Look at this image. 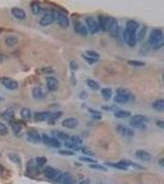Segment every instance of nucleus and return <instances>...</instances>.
<instances>
[{
	"label": "nucleus",
	"instance_id": "nucleus-10",
	"mask_svg": "<svg viewBox=\"0 0 164 184\" xmlns=\"http://www.w3.org/2000/svg\"><path fill=\"white\" fill-rule=\"evenodd\" d=\"M116 131L121 136L124 138H132L135 134V132L133 129L122 124L117 125Z\"/></svg>",
	"mask_w": 164,
	"mask_h": 184
},
{
	"label": "nucleus",
	"instance_id": "nucleus-48",
	"mask_svg": "<svg viewBox=\"0 0 164 184\" xmlns=\"http://www.w3.org/2000/svg\"><path fill=\"white\" fill-rule=\"evenodd\" d=\"M42 72L44 74H52L54 72V70L51 67H44L42 68Z\"/></svg>",
	"mask_w": 164,
	"mask_h": 184
},
{
	"label": "nucleus",
	"instance_id": "nucleus-9",
	"mask_svg": "<svg viewBox=\"0 0 164 184\" xmlns=\"http://www.w3.org/2000/svg\"><path fill=\"white\" fill-rule=\"evenodd\" d=\"M73 29L75 32L81 36L86 37L88 35L89 31L87 27L80 20H76L74 21Z\"/></svg>",
	"mask_w": 164,
	"mask_h": 184
},
{
	"label": "nucleus",
	"instance_id": "nucleus-23",
	"mask_svg": "<svg viewBox=\"0 0 164 184\" xmlns=\"http://www.w3.org/2000/svg\"><path fill=\"white\" fill-rule=\"evenodd\" d=\"M19 43V39L14 35L8 36L5 39V44L8 47H14Z\"/></svg>",
	"mask_w": 164,
	"mask_h": 184
},
{
	"label": "nucleus",
	"instance_id": "nucleus-54",
	"mask_svg": "<svg viewBox=\"0 0 164 184\" xmlns=\"http://www.w3.org/2000/svg\"><path fill=\"white\" fill-rule=\"evenodd\" d=\"M102 109H105V110H110L112 109L111 107L108 106H103V107H102Z\"/></svg>",
	"mask_w": 164,
	"mask_h": 184
},
{
	"label": "nucleus",
	"instance_id": "nucleus-18",
	"mask_svg": "<svg viewBox=\"0 0 164 184\" xmlns=\"http://www.w3.org/2000/svg\"><path fill=\"white\" fill-rule=\"evenodd\" d=\"M136 157L143 162H149L152 158V156L149 152L142 149H138L135 152Z\"/></svg>",
	"mask_w": 164,
	"mask_h": 184
},
{
	"label": "nucleus",
	"instance_id": "nucleus-40",
	"mask_svg": "<svg viewBox=\"0 0 164 184\" xmlns=\"http://www.w3.org/2000/svg\"><path fill=\"white\" fill-rule=\"evenodd\" d=\"M89 167L94 169H97V170H100V171H106L107 169L104 166H103L101 164H98V163H92L91 164L89 165Z\"/></svg>",
	"mask_w": 164,
	"mask_h": 184
},
{
	"label": "nucleus",
	"instance_id": "nucleus-4",
	"mask_svg": "<svg viewBox=\"0 0 164 184\" xmlns=\"http://www.w3.org/2000/svg\"><path fill=\"white\" fill-rule=\"evenodd\" d=\"M116 95L114 97V101L121 104H125L128 103L133 96L130 91L125 88H120L117 89Z\"/></svg>",
	"mask_w": 164,
	"mask_h": 184
},
{
	"label": "nucleus",
	"instance_id": "nucleus-3",
	"mask_svg": "<svg viewBox=\"0 0 164 184\" xmlns=\"http://www.w3.org/2000/svg\"><path fill=\"white\" fill-rule=\"evenodd\" d=\"M148 120L146 116L141 114H136L130 118V124L132 127L136 129L144 130L147 128L146 123L148 122Z\"/></svg>",
	"mask_w": 164,
	"mask_h": 184
},
{
	"label": "nucleus",
	"instance_id": "nucleus-28",
	"mask_svg": "<svg viewBox=\"0 0 164 184\" xmlns=\"http://www.w3.org/2000/svg\"><path fill=\"white\" fill-rule=\"evenodd\" d=\"M30 8H31L32 12L34 15L39 14L42 11V8L40 5V3L38 1H32L30 4Z\"/></svg>",
	"mask_w": 164,
	"mask_h": 184
},
{
	"label": "nucleus",
	"instance_id": "nucleus-51",
	"mask_svg": "<svg viewBox=\"0 0 164 184\" xmlns=\"http://www.w3.org/2000/svg\"><path fill=\"white\" fill-rule=\"evenodd\" d=\"M92 117L94 120H100L101 119V115H92Z\"/></svg>",
	"mask_w": 164,
	"mask_h": 184
},
{
	"label": "nucleus",
	"instance_id": "nucleus-6",
	"mask_svg": "<svg viewBox=\"0 0 164 184\" xmlns=\"http://www.w3.org/2000/svg\"><path fill=\"white\" fill-rule=\"evenodd\" d=\"M123 38L126 44L130 47H134L137 43V33L129 32L125 29L123 32Z\"/></svg>",
	"mask_w": 164,
	"mask_h": 184
},
{
	"label": "nucleus",
	"instance_id": "nucleus-35",
	"mask_svg": "<svg viewBox=\"0 0 164 184\" xmlns=\"http://www.w3.org/2000/svg\"><path fill=\"white\" fill-rule=\"evenodd\" d=\"M147 33V27H143L139 32H138V34L137 35V41H141L146 34Z\"/></svg>",
	"mask_w": 164,
	"mask_h": 184
},
{
	"label": "nucleus",
	"instance_id": "nucleus-52",
	"mask_svg": "<svg viewBox=\"0 0 164 184\" xmlns=\"http://www.w3.org/2000/svg\"><path fill=\"white\" fill-rule=\"evenodd\" d=\"M158 163H159V164L160 166L163 167L164 166V159H163V158H161L160 159H159V161H158Z\"/></svg>",
	"mask_w": 164,
	"mask_h": 184
},
{
	"label": "nucleus",
	"instance_id": "nucleus-13",
	"mask_svg": "<svg viewBox=\"0 0 164 184\" xmlns=\"http://www.w3.org/2000/svg\"><path fill=\"white\" fill-rule=\"evenodd\" d=\"M46 84L48 90L52 91H56L59 88L58 80L52 76L46 78Z\"/></svg>",
	"mask_w": 164,
	"mask_h": 184
},
{
	"label": "nucleus",
	"instance_id": "nucleus-25",
	"mask_svg": "<svg viewBox=\"0 0 164 184\" xmlns=\"http://www.w3.org/2000/svg\"><path fill=\"white\" fill-rule=\"evenodd\" d=\"M2 117L5 120L11 122L12 121L14 120L15 117L14 110L12 108H9L6 109L2 114Z\"/></svg>",
	"mask_w": 164,
	"mask_h": 184
},
{
	"label": "nucleus",
	"instance_id": "nucleus-50",
	"mask_svg": "<svg viewBox=\"0 0 164 184\" xmlns=\"http://www.w3.org/2000/svg\"><path fill=\"white\" fill-rule=\"evenodd\" d=\"M156 124L158 127H159L160 128L162 129V130L164 129V121L163 120H158L156 121Z\"/></svg>",
	"mask_w": 164,
	"mask_h": 184
},
{
	"label": "nucleus",
	"instance_id": "nucleus-2",
	"mask_svg": "<svg viewBox=\"0 0 164 184\" xmlns=\"http://www.w3.org/2000/svg\"><path fill=\"white\" fill-rule=\"evenodd\" d=\"M148 43L154 50L160 49L164 44V38L162 30L159 28H156L152 31L149 36Z\"/></svg>",
	"mask_w": 164,
	"mask_h": 184
},
{
	"label": "nucleus",
	"instance_id": "nucleus-1",
	"mask_svg": "<svg viewBox=\"0 0 164 184\" xmlns=\"http://www.w3.org/2000/svg\"><path fill=\"white\" fill-rule=\"evenodd\" d=\"M99 25L100 29L103 32H108L113 38H118L119 36L120 28L118 20L113 17L99 15Z\"/></svg>",
	"mask_w": 164,
	"mask_h": 184
},
{
	"label": "nucleus",
	"instance_id": "nucleus-5",
	"mask_svg": "<svg viewBox=\"0 0 164 184\" xmlns=\"http://www.w3.org/2000/svg\"><path fill=\"white\" fill-rule=\"evenodd\" d=\"M55 20L56 17H55L53 8L49 9L47 10L45 14L40 19L39 25L42 27H47L50 25Z\"/></svg>",
	"mask_w": 164,
	"mask_h": 184
},
{
	"label": "nucleus",
	"instance_id": "nucleus-24",
	"mask_svg": "<svg viewBox=\"0 0 164 184\" xmlns=\"http://www.w3.org/2000/svg\"><path fill=\"white\" fill-rule=\"evenodd\" d=\"M52 133L53 134V136H54V138H56L58 139L67 141V140H69L70 138V136L68 134L61 131H59V130H53Z\"/></svg>",
	"mask_w": 164,
	"mask_h": 184
},
{
	"label": "nucleus",
	"instance_id": "nucleus-33",
	"mask_svg": "<svg viewBox=\"0 0 164 184\" xmlns=\"http://www.w3.org/2000/svg\"><path fill=\"white\" fill-rule=\"evenodd\" d=\"M127 64L133 67H143L146 65L144 61L138 60H129L127 61Z\"/></svg>",
	"mask_w": 164,
	"mask_h": 184
},
{
	"label": "nucleus",
	"instance_id": "nucleus-26",
	"mask_svg": "<svg viewBox=\"0 0 164 184\" xmlns=\"http://www.w3.org/2000/svg\"><path fill=\"white\" fill-rule=\"evenodd\" d=\"M152 107L159 112H163L164 110V100L162 98L155 100L152 104Z\"/></svg>",
	"mask_w": 164,
	"mask_h": 184
},
{
	"label": "nucleus",
	"instance_id": "nucleus-32",
	"mask_svg": "<svg viewBox=\"0 0 164 184\" xmlns=\"http://www.w3.org/2000/svg\"><path fill=\"white\" fill-rule=\"evenodd\" d=\"M65 146L66 147H67L68 149L75 150V151H79L80 150H81L82 149V147L80 145H77L76 144H75L71 142L70 140L66 141V143H65Z\"/></svg>",
	"mask_w": 164,
	"mask_h": 184
},
{
	"label": "nucleus",
	"instance_id": "nucleus-30",
	"mask_svg": "<svg viewBox=\"0 0 164 184\" xmlns=\"http://www.w3.org/2000/svg\"><path fill=\"white\" fill-rule=\"evenodd\" d=\"M101 94L103 99L109 100L113 96V90L110 88H103L101 90Z\"/></svg>",
	"mask_w": 164,
	"mask_h": 184
},
{
	"label": "nucleus",
	"instance_id": "nucleus-34",
	"mask_svg": "<svg viewBox=\"0 0 164 184\" xmlns=\"http://www.w3.org/2000/svg\"><path fill=\"white\" fill-rule=\"evenodd\" d=\"M63 114V112L62 111H57L54 112H51L49 117L47 119L49 121V123L52 124V123L54 122L57 119H58L60 117H61Z\"/></svg>",
	"mask_w": 164,
	"mask_h": 184
},
{
	"label": "nucleus",
	"instance_id": "nucleus-47",
	"mask_svg": "<svg viewBox=\"0 0 164 184\" xmlns=\"http://www.w3.org/2000/svg\"><path fill=\"white\" fill-rule=\"evenodd\" d=\"M80 159L82 162H86V163H95L97 162L96 160L95 159L91 158L90 157H80Z\"/></svg>",
	"mask_w": 164,
	"mask_h": 184
},
{
	"label": "nucleus",
	"instance_id": "nucleus-20",
	"mask_svg": "<svg viewBox=\"0 0 164 184\" xmlns=\"http://www.w3.org/2000/svg\"><path fill=\"white\" fill-rule=\"evenodd\" d=\"M139 27V24L137 21L135 20L130 19L127 21L126 27L125 29L129 31V32L137 33V31Z\"/></svg>",
	"mask_w": 164,
	"mask_h": 184
},
{
	"label": "nucleus",
	"instance_id": "nucleus-41",
	"mask_svg": "<svg viewBox=\"0 0 164 184\" xmlns=\"http://www.w3.org/2000/svg\"><path fill=\"white\" fill-rule=\"evenodd\" d=\"M8 157L11 162H13L14 163H19L20 162V158L16 155L15 154H13V153H9L8 155Z\"/></svg>",
	"mask_w": 164,
	"mask_h": 184
},
{
	"label": "nucleus",
	"instance_id": "nucleus-21",
	"mask_svg": "<svg viewBox=\"0 0 164 184\" xmlns=\"http://www.w3.org/2000/svg\"><path fill=\"white\" fill-rule=\"evenodd\" d=\"M32 96L35 100H42L46 97L43 90L39 87H35L33 88Z\"/></svg>",
	"mask_w": 164,
	"mask_h": 184
},
{
	"label": "nucleus",
	"instance_id": "nucleus-55",
	"mask_svg": "<svg viewBox=\"0 0 164 184\" xmlns=\"http://www.w3.org/2000/svg\"><path fill=\"white\" fill-rule=\"evenodd\" d=\"M2 171H3V168L1 166V164H0V173H1Z\"/></svg>",
	"mask_w": 164,
	"mask_h": 184
},
{
	"label": "nucleus",
	"instance_id": "nucleus-57",
	"mask_svg": "<svg viewBox=\"0 0 164 184\" xmlns=\"http://www.w3.org/2000/svg\"><path fill=\"white\" fill-rule=\"evenodd\" d=\"M1 31H2V29H1V28H0V33H1Z\"/></svg>",
	"mask_w": 164,
	"mask_h": 184
},
{
	"label": "nucleus",
	"instance_id": "nucleus-12",
	"mask_svg": "<svg viewBox=\"0 0 164 184\" xmlns=\"http://www.w3.org/2000/svg\"><path fill=\"white\" fill-rule=\"evenodd\" d=\"M1 84L9 90H15L19 87V84L15 80L9 77H2L1 79Z\"/></svg>",
	"mask_w": 164,
	"mask_h": 184
},
{
	"label": "nucleus",
	"instance_id": "nucleus-37",
	"mask_svg": "<svg viewBox=\"0 0 164 184\" xmlns=\"http://www.w3.org/2000/svg\"><path fill=\"white\" fill-rule=\"evenodd\" d=\"M8 133L9 130L6 125L2 122H0V136H6Z\"/></svg>",
	"mask_w": 164,
	"mask_h": 184
},
{
	"label": "nucleus",
	"instance_id": "nucleus-42",
	"mask_svg": "<svg viewBox=\"0 0 164 184\" xmlns=\"http://www.w3.org/2000/svg\"><path fill=\"white\" fill-rule=\"evenodd\" d=\"M27 169L29 172H36V171L38 170L37 167H36V165H35L34 162L33 160H31L29 162L28 164V167Z\"/></svg>",
	"mask_w": 164,
	"mask_h": 184
},
{
	"label": "nucleus",
	"instance_id": "nucleus-44",
	"mask_svg": "<svg viewBox=\"0 0 164 184\" xmlns=\"http://www.w3.org/2000/svg\"><path fill=\"white\" fill-rule=\"evenodd\" d=\"M82 57L90 65L94 64V63H96L97 61H99V60H96V59L92 58H91V57H89L87 56V55H85V54H82Z\"/></svg>",
	"mask_w": 164,
	"mask_h": 184
},
{
	"label": "nucleus",
	"instance_id": "nucleus-39",
	"mask_svg": "<svg viewBox=\"0 0 164 184\" xmlns=\"http://www.w3.org/2000/svg\"><path fill=\"white\" fill-rule=\"evenodd\" d=\"M71 142L75 144H76L77 145H81L83 143L82 139L79 136H76V135H74V136H70V138L69 139Z\"/></svg>",
	"mask_w": 164,
	"mask_h": 184
},
{
	"label": "nucleus",
	"instance_id": "nucleus-16",
	"mask_svg": "<svg viewBox=\"0 0 164 184\" xmlns=\"http://www.w3.org/2000/svg\"><path fill=\"white\" fill-rule=\"evenodd\" d=\"M28 139L33 143H38L42 141V137L38 131L35 130H30L27 132Z\"/></svg>",
	"mask_w": 164,
	"mask_h": 184
},
{
	"label": "nucleus",
	"instance_id": "nucleus-46",
	"mask_svg": "<svg viewBox=\"0 0 164 184\" xmlns=\"http://www.w3.org/2000/svg\"><path fill=\"white\" fill-rule=\"evenodd\" d=\"M81 150H82V153H84V155L91 156V157H94L95 155L94 152L92 150H90V149L87 148V147H84V148H82Z\"/></svg>",
	"mask_w": 164,
	"mask_h": 184
},
{
	"label": "nucleus",
	"instance_id": "nucleus-49",
	"mask_svg": "<svg viewBox=\"0 0 164 184\" xmlns=\"http://www.w3.org/2000/svg\"><path fill=\"white\" fill-rule=\"evenodd\" d=\"M89 112L92 115H102V113L98 110H95L92 108L88 109Z\"/></svg>",
	"mask_w": 164,
	"mask_h": 184
},
{
	"label": "nucleus",
	"instance_id": "nucleus-29",
	"mask_svg": "<svg viewBox=\"0 0 164 184\" xmlns=\"http://www.w3.org/2000/svg\"><path fill=\"white\" fill-rule=\"evenodd\" d=\"M86 83H87V85H88V87L94 91H97L100 89V84L92 79H87Z\"/></svg>",
	"mask_w": 164,
	"mask_h": 184
},
{
	"label": "nucleus",
	"instance_id": "nucleus-19",
	"mask_svg": "<svg viewBox=\"0 0 164 184\" xmlns=\"http://www.w3.org/2000/svg\"><path fill=\"white\" fill-rule=\"evenodd\" d=\"M51 112L42 111L35 112L34 114V119L36 121L42 122L47 120L51 115Z\"/></svg>",
	"mask_w": 164,
	"mask_h": 184
},
{
	"label": "nucleus",
	"instance_id": "nucleus-56",
	"mask_svg": "<svg viewBox=\"0 0 164 184\" xmlns=\"http://www.w3.org/2000/svg\"><path fill=\"white\" fill-rule=\"evenodd\" d=\"M3 100V98L1 97V96L0 95V101H2Z\"/></svg>",
	"mask_w": 164,
	"mask_h": 184
},
{
	"label": "nucleus",
	"instance_id": "nucleus-17",
	"mask_svg": "<svg viewBox=\"0 0 164 184\" xmlns=\"http://www.w3.org/2000/svg\"><path fill=\"white\" fill-rule=\"evenodd\" d=\"M57 182L60 184H75L74 178L69 173L62 174Z\"/></svg>",
	"mask_w": 164,
	"mask_h": 184
},
{
	"label": "nucleus",
	"instance_id": "nucleus-14",
	"mask_svg": "<svg viewBox=\"0 0 164 184\" xmlns=\"http://www.w3.org/2000/svg\"><path fill=\"white\" fill-rule=\"evenodd\" d=\"M79 125V120L75 117H69L64 119L62 121V125L66 128L74 129Z\"/></svg>",
	"mask_w": 164,
	"mask_h": 184
},
{
	"label": "nucleus",
	"instance_id": "nucleus-15",
	"mask_svg": "<svg viewBox=\"0 0 164 184\" xmlns=\"http://www.w3.org/2000/svg\"><path fill=\"white\" fill-rule=\"evenodd\" d=\"M11 14L18 20H24L27 17V13L25 10H23L22 8L14 7L11 9Z\"/></svg>",
	"mask_w": 164,
	"mask_h": 184
},
{
	"label": "nucleus",
	"instance_id": "nucleus-8",
	"mask_svg": "<svg viewBox=\"0 0 164 184\" xmlns=\"http://www.w3.org/2000/svg\"><path fill=\"white\" fill-rule=\"evenodd\" d=\"M62 172L58 169H55L51 166H47L44 169V174L47 179L58 181L60 176L62 175Z\"/></svg>",
	"mask_w": 164,
	"mask_h": 184
},
{
	"label": "nucleus",
	"instance_id": "nucleus-31",
	"mask_svg": "<svg viewBox=\"0 0 164 184\" xmlns=\"http://www.w3.org/2000/svg\"><path fill=\"white\" fill-rule=\"evenodd\" d=\"M20 114L21 117L25 120H30L32 118V111L30 109L27 107H23L21 109Z\"/></svg>",
	"mask_w": 164,
	"mask_h": 184
},
{
	"label": "nucleus",
	"instance_id": "nucleus-43",
	"mask_svg": "<svg viewBox=\"0 0 164 184\" xmlns=\"http://www.w3.org/2000/svg\"><path fill=\"white\" fill-rule=\"evenodd\" d=\"M58 153L60 155H62L63 156H73L75 155V153L71 151V150H58Z\"/></svg>",
	"mask_w": 164,
	"mask_h": 184
},
{
	"label": "nucleus",
	"instance_id": "nucleus-36",
	"mask_svg": "<svg viewBox=\"0 0 164 184\" xmlns=\"http://www.w3.org/2000/svg\"><path fill=\"white\" fill-rule=\"evenodd\" d=\"M87 56L89 57H91L92 58H94V59H96V60H99L100 57V54L97 52L96 51H94V50H87L86 51V54Z\"/></svg>",
	"mask_w": 164,
	"mask_h": 184
},
{
	"label": "nucleus",
	"instance_id": "nucleus-11",
	"mask_svg": "<svg viewBox=\"0 0 164 184\" xmlns=\"http://www.w3.org/2000/svg\"><path fill=\"white\" fill-rule=\"evenodd\" d=\"M87 28L91 34H94L100 30L99 23L92 17H87L85 18Z\"/></svg>",
	"mask_w": 164,
	"mask_h": 184
},
{
	"label": "nucleus",
	"instance_id": "nucleus-38",
	"mask_svg": "<svg viewBox=\"0 0 164 184\" xmlns=\"http://www.w3.org/2000/svg\"><path fill=\"white\" fill-rule=\"evenodd\" d=\"M36 164H37L38 166L42 167L43 166L44 164L47 163V158L44 157H36L35 159Z\"/></svg>",
	"mask_w": 164,
	"mask_h": 184
},
{
	"label": "nucleus",
	"instance_id": "nucleus-53",
	"mask_svg": "<svg viewBox=\"0 0 164 184\" xmlns=\"http://www.w3.org/2000/svg\"><path fill=\"white\" fill-rule=\"evenodd\" d=\"M90 182H91V181L89 179H85V180H82L80 183V184H90Z\"/></svg>",
	"mask_w": 164,
	"mask_h": 184
},
{
	"label": "nucleus",
	"instance_id": "nucleus-22",
	"mask_svg": "<svg viewBox=\"0 0 164 184\" xmlns=\"http://www.w3.org/2000/svg\"><path fill=\"white\" fill-rule=\"evenodd\" d=\"M11 126L12 130H13V131L16 136L21 134L23 128V125L22 122L13 120L11 122Z\"/></svg>",
	"mask_w": 164,
	"mask_h": 184
},
{
	"label": "nucleus",
	"instance_id": "nucleus-27",
	"mask_svg": "<svg viewBox=\"0 0 164 184\" xmlns=\"http://www.w3.org/2000/svg\"><path fill=\"white\" fill-rule=\"evenodd\" d=\"M132 115L131 112L125 110H118L114 112V117L118 119H127Z\"/></svg>",
	"mask_w": 164,
	"mask_h": 184
},
{
	"label": "nucleus",
	"instance_id": "nucleus-7",
	"mask_svg": "<svg viewBox=\"0 0 164 184\" xmlns=\"http://www.w3.org/2000/svg\"><path fill=\"white\" fill-rule=\"evenodd\" d=\"M42 141L43 143L49 147L52 148H60L62 146L60 141L54 137H50L47 134H43L42 136Z\"/></svg>",
	"mask_w": 164,
	"mask_h": 184
},
{
	"label": "nucleus",
	"instance_id": "nucleus-45",
	"mask_svg": "<svg viewBox=\"0 0 164 184\" xmlns=\"http://www.w3.org/2000/svg\"><path fill=\"white\" fill-rule=\"evenodd\" d=\"M69 66L70 69L72 71H77L79 69V65L76 60H72L70 61Z\"/></svg>",
	"mask_w": 164,
	"mask_h": 184
}]
</instances>
